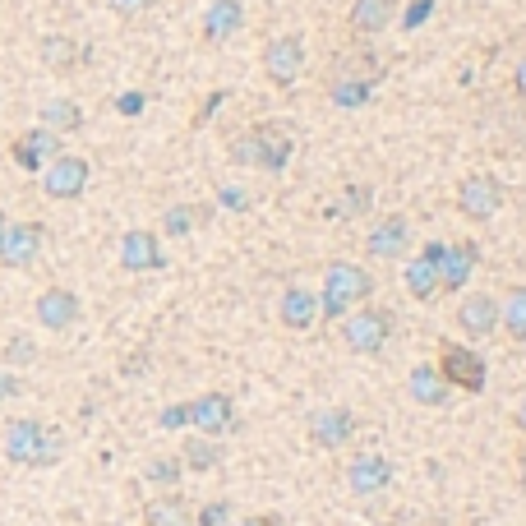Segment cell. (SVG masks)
<instances>
[{
    "mask_svg": "<svg viewBox=\"0 0 526 526\" xmlns=\"http://www.w3.org/2000/svg\"><path fill=\"white\" fill-rule=\"evenodd\" d=\"M42 245H47V227H42V222H5L0 263H5V268H33Z\"/></svg>",
    "mask_w": 526,
    "mask_h": 526,
    "instance_id": "10",
    "label": "cell"
},
{
    "mask_svg": "<svg viewBox=\"0 0 526 526\" xmlns=\"http://www.w3.org/2000/svg\"><path fill=\"white\" fill-rule=\"evenodd\" d=\"M120 268L125 273H157L167 268V254H162V240L148 227H130L120 236Z\"/></svg>",
    "mask_w": 526,
    "mask_h": 526,
    "instance_id": "12",
    "label": "cell"
},
{
    "mask_svg": "<svg viewBox=\"0 0 526 526\" xmlns=\"http://www.w3.org/2000/svg\"><path fill=\"white\" fill-rule=\"evenodd\" d=\"M116 111H120V116H139V111H144V93H125L116 102Z\"/></svg>",
    "mask_w": 526,
    "mask_h": 526,
    "instance_id": "40",
    "label": "cell"
},
{
    "mask_svg": "<svg viewBox=\"0 0 526 526\" xmlns=\"http://www.w3.org/2000/svg\"><path fill=\"white\" fill-rule=\"evenodd\" d=\"M291 162V134L277 125H254V167L263 171H282Z\"/></svg>",
    "mask_w": 526,
    "mask_h": 526,
    "instance_id": "23",
    "label": "cell"
},
{
    "mask_svg": "<svg viewBox=\"0 0 526 526\" xmlns=\"http://www.w3.org/2000/svg\"><path fill=\"white\" fill-rule=\"evenodd\" d=\"M480 268V245L476 240H453L443 245V259H439V291L448 296H462V287L471 282V273Z\"/></svg>",
    "mask_w": 526,
    "mask_h": 526,
    "instance_id": "13",
    "label": "cell"
},
{
    "mask_svg": "<svg viewBox=\"0 0 526 526\" xmlns=\"http://www.w3.org/2000/svg\"><path fill=\"white\" fill-rule=\"evenodd\" d=\"M217 194H222V204H227V208H240V213L250 208V199H245V190H236V185H222V190H217Z\"/></svg>",
    "mask_w": 526,
    "mask_h": 526,
    "instance_id": "39",
    "label": "cell"
},
{
    "mask_svg": "<svg viewBox=\"0 0 526 526\" xmlns=\"http://www.w3.org/2000/svg\"><path fill=\"white\" fill-rule=\"evenodd\" d=\"M356 430H360V420L351 416L347 407H328V411H314L310 416V443L314 448H347L351 439H356Z\"/></svg>",
    "mask_w": 526,
    "mask_h": 526,
    "instance_id": "15",
    "label": "cell"
},
{
    "mask_svg": "<svg viewBox=\"0 0 526 526\" xmlns=\"http://www.w3.org/2000/svg\"><path fill=\"white\" fill-rule=\"evenodd\" d=\"M157 425H162V430H185V425H190V402H171V407H162Z\"/></svg>",
    "mask_w": 526,
    "mask_h": 526,
    "instance_id": "34",
    "label": "cell"
},
{
    "mask_svg": "<svg viewBox=\"0 0 526 526\" xmlns=\"http://www.w3.org/2000/svg\"><path fill=\"white\" fill-rule=\"evenodd\" d=\"M5 457L14 467H56L65 457V439L51 425H42V420L19 416L5 425Z\"/></svg>",
    "mask_w": 526,
    "mask_h": 526,
    "instance_id": "1",
    "label": "cell"
},
{
    "mask_svg": "<svg viewBox=\"0 0 526 526\" xmlns=\"http://www.w3.org/2000/svg\"><path fill=\"white\" fill-rule=\"evenodd\" d=\"M347 485L351 494H360V499H370V494H383L388 485H393V462L383 453H356L347 467Z\"/></svg>",
    "mask_w": 526,
    "mask_h": 526,
    "instance_id": "16",
    "label": "cell"
},
{
    "mask_svg": "<svg viewBox=\"0 0 526 526\" xmlns=\"http://www.w3.org/2000/svg\"><path fill=\"white\" fill-rule=\"evenodd\" d=\"M374 296V273L360 263L333 259L323 268V291H319V314L323 319H342L351 314V305H365Z\"/></svg>",
    "mask_w": 526,
    "mask_h": 526,
    "instance_id": "2",
    "label": "cell"
},
{
    "mask_svg": "<svg viewBox=\"0 0 526 526\" xmlns=\"http://www.w3.org/2000/svg\"><path fill=\"white\" fill-rule=\"evenodd\" d=\"M277 319H282V328H291V333H305V328H314V319H319V296H314L310 287H287L277 296Z\"/></svg>",
    "mask_w": 526,
    "mask_h": 526,
    "instance_id": "18",
    "label": "cell"
},
{
    "mask_svg": "<svg viewBox=\"0 0 526 526\" xmlns=\"http://www.w3.org/2000/svg\"><path fill=\"white\" fill-rule=\"evenodd\" d=\"M457 323H462L467 337H490L494 328H499V300L485 296V291H471V296H462V305H457Z\"/></svg>",
    "mask_w": 526,
    "mask_h": 526,
    "instance_id": "19",
    "label": "cell"
},
{
    "mask_svg": "<svg viewBox=\"0 0 526 526\" xmlns=\"http://www.w3.org/2000/svg\"><path fill=\"white\" fill-rule=\"evenodd\" d=\"M37 125H47L51 134H74V130H84V107L74 97H51L37 111Z\"/></svg>",
    "mask_w": 526,
    "mask_h": 526,
    "instance_id": "26",
    "label": "cell"
},
{
    "mask_svg": "<svg viewBox=\"0 0 526 526\" xmlns=\"http://www.w3.org/2000/svg\"><path fill=\"white\" fill-rule=\"evenodd\" d=\"M407 393H411V402L416 407H448V397H453V388L443 383V374L434 370V365H411V374H407Z\"/></svg>",
    "mask_w": 526,
    "mask_h": 526,
    "instance_id": "24",
    "label": "cell"
},
{
    "mask_svg": "<svg viewBox=\"0 0 526 526\" xmlns=\"http://www.w3.org/2000/svg\"><path fill=\"white\" fill-rule=\"evenodd\" d=\"M439 259H443V240H425V250L411 254L407 268H402V282H407L411 300L430 305L439 296Z\"/></svg>",
    "mask_w": 526,
    "mask_h": 526,
    "instance_id": "11",
    "label": "cell"
},
{
    "mask_svg": "<svg viewBox=\"0 0 526 526\" xmlns=\"http://www.w3.org/2000/svg\"><path fill=\"white\" fill-rule=\"evenodd\" d=\"M342 342H347L351 356H379L388 347V337H393V314L383 310V305H356L351 314H342Z\"/></svg>",
    "mask_w": 526,
    "mask_h": 526,
    "instance_id": "3",
    "label": "cell"
},
{
    "mask_svg": "<svg viewBox=\"0 0 526 526\" xmlns=\"http://www.w3.org/2000/svg\"><path fill=\"white\" fill-rule=\"evenodd\" d=\"M190 425L194 434H208V439H227V434L240 430V416H236V402L231 393H204L190 402Z\"/></svg>",
    "mask_w": 526,
    "mask_h": 526,
    "instance_id": "8",
    "label": "cell"
},
{
    "mask_svg": "<svg viewBox=\"0 0 526 526\" xmlns=\"http://www.w3.org/2000/svg\"><path fill=\"white\" fill-rule=\"evenodd\" d=\"M263 74L268 84L291 88L305 74V37L300 33H277L268 47H263Z\"/></svg>",
    "mask_w": 526,
    "mask_h": 526,
    "instance_id": "7",
    "label": "cell"
},
{
    "mask_svg": "<svg viewBox=\"0 0 526 526\" xmlns=\"http://www.w3.org/2000/svg\"><path fill=\"white\" fill-rule=\"evenodd\" d=\"M180 467L194 471V476H208V471L222 467V443L208 439V434H190V439L180 443Z\"/></svg>",
    "mask_w": 526,
    "mask_h": 526,
    "instance_id": "25",
    "label": "cell"
},
{
    "mask_svg": "<svg viewBox=\"0 0 526 526\" xmlns=\"http://www.w3.org/2000/svg\"><path fill=\"white\" fill-rule=\"evenodd\" d=\"M56 153H65V148H60V134H51L47 125H33V130H24V134H19V139L10 144V157H14V162H19L24 171H42Z\"/></svg>",
    "mask_w": 526,
    "mask_h": 526,
    "instance_id": "17",
    "label": "cell"
},
{
    "mask_svg": "<svg viewBox=\"0 0 526 526\" xmlns=\"http://www.w3.org/2000/svg\"><path fill=\"white\" fill-rule=\"evenodd\" d=\"M430 10H434V0H416V5H411V14H407V28H416Z\"/></svg>",
    "mask_w": 526,
    "mask_h": 526,
    "instance_id": "43",
    "label": "cell"
},
{
    "mask_svg": "<svg viewBox=\"0 0 526 526\" xmlns=\"http://www.w3.org/2000/svg\"><path fill=\"white\" fill-rule=\"evenodd\" d=\"M347 24H351V33H360V37L388 33V24H397V0H351Z\"/></svg>",
    "mask_w": 526,
    "mask_h": 526,
    "instance_id": "20",
    "label": "cell"
},
{
    "mask_svg": "<svg viewBox=\"0 0 526 526\" xmlns=\"http://www.w3.org/2000/svg\"><path fill=\"white\" fill-rule=\"evenodd\" d=\"M5 360H10V365H28V360H37L33 337H10V347H5Z\"/></svg>",
    "mask_w": 526,
    "mask_h": 526,
    "instance_id": "35",
    "label": "cell"
},
{
    "mask_svg": "<svg viewBox=\"0 0 526 526\" xmlns=\"http://www.w3.org/2000/svg\"><path fill=\"white\" fill-rule=\"evenodd\" d=\"M513 93H517V97H522V102H526V56H522V60H517V65H513Z\"/></svg>",
    "mask_w": 526,
    "mask_h": 526,
    "instance_id": "42",
    "label": "cell"
},
{
    "mask_svg": "<svg viewBox=\"0 0 526 526\" xmlns=\"http://www.w3.org/2000/svg\"><path fill=\"white\" fill-rule=\"evenodd\" d=\"M411 240H416L411 217L407 213H388L365 231V254H370V259H407Z\"/></svg>",
    "mask_w": 526,
    "mask_h": 526,
    "instance_id": "9",
    "label": "cell"
},
{
    "mask_svg": "<svg viewBox=\"0 0 526 526\" xmlns=\"http://www.w3.org/2000/svg\"><path fill=\"white\" fill-rule=\"evenodd\" d=\"M213 217V208L208 204H171L167 217H162V227H167V236H190V231H199Z\"/></svg>",
    "mask_w": 526,
    "mask_h": 526,
    "instance_id": "29",
    "label": "cell"
},
{
    "mask_svg": "<svg viewBox=\"0 0 526 526\" xmlns=\"http://www.w3.org/2000/svg\"><path fill=\"white\" fill-rule=\"evenodd\" d=\"M513 425H517V434H526V397L517 402V411H513Z\"/></svg>",
    "mask_w": 526,
    "mask_h": 526,
    "instance_id": "44",
    "label": "cell"
},
{
    "mask_svg": "<svg viewBox=\"0 0 526 526\" xmlns=\"http://www.w3.org/2000/svg\"><path fill=\"white\" fill-rule=\"evenodd\" d=\"M227 517H231V503L227 499H213V503H204V508H199L194 526H227Z\"/></svg>",
    "mask_w": 526,
    "mask_h": 526,
    "instance_id": "33",
    "label": "cell"
},
{
    "mask_svg": "<svg viewBox=\"0 0 526 526\" xmlns=\"http://www.w3.org/2000/svg\"><path fill=\"white\" fill-rule=\"evenodd\" d=\"M153 0H107V10H116L120 19H130V14H144Z\"/></svg>",
    "mask_w": 526,
    "mask_h": 526,
    "instance_id": "37",
    "label": "cell"
},
{
    "mask_svg": "<svg viewBox=\"0 0 526 526\" xmlns=\"http://www.w3.org/2000/svg\"><path fill=\"white\" fill-rule=\"evenodd\" d=\"M37 176H42V194H47V199L70 204V199H79V194L88 190L93 167H88V157H79V153H56Z\"/></svg>",
    "mask_w": 526,
    "mask_h": 526,
    "instance_id": "4",
    "label": "cell"
},
{
    "mask_svg": "<svg viewBox=\"0 0 526 526\" xmlns=\"http://www.w3.org/2000/svg\"><path fill=\"white\" fill-rule=\"evenodd\" d=\"M499 323L513 342H526V282L508 287V296L499 300Z\"/></svg>",
    "mask_w": 526,
    "mask_h": 526,
    "instance_id": "28",
    "label": "cell"
},
{
    "mask_svg": "<svg viewBox=\"0 0 526 526\" xmlns=\"http://www.w3.org/2000/svg\"><path fill=\"white\" fill-rule=\"evenodd\" d=\"M144 526H194V513L180 494H157L144 508Z\"/></svg>",
    "mask_w": 526,
    "mask_h": 526,
    "instance_id": "27",
    "label": "cell"
},
{
    "mask_svg": "<svg viewBox=\"0 0 526 526\" xmlns=\"http://www.w3.org/2000/svg\"><path fill=\"white\" fill-rule=\"evenodd\" d=\"M236 526H282V517L277 513H254V517H240Z\"/></svg>",
    "mask_w": 526,
    "mask_h": 526,
    "instance_id": "41",
    "label": "cell"
},
{
    "mask_svg": "<svg viewBox=\"0 0 526 526\" xmlns=\"http://www.w3.org/2000/svg\"><path fill=\"white\" fill-rule=\"evenodd\" d=\"M499 208H503V180L494 171L462 176V185H457V213L467 217V222H490Z\"/></svg>",
    "mask_w": 526,
    "mask_h": 526,
    "instance_id": "6",
    "label": "cell"
},
{
    "mask_svg": "<svg viewBox=\"0 0 526 526\" xmlns=\"http://www.w3.org/2000/svg\"><path fill=\"white\" fill-rule=\"evenodd\" d=\"M231 162H240V167H254V130H245L240 139H231Z\"/></svg>",
    "mask_w": 526,
    "mask_h": 526,
    "instance_id": "36",
    "label": "cell"
},
{
    "mask_svg": "<svg viewBox=\"0 0 526 526\" xmlns=\"http://www.w3.org/2000/svg\"><path fill=\"white\" fill-rule=\"evenodd\" d=\"M33 314L47 333H65V328H74V323L84 319V300L74 296L70 287H47L42 296H37Z\"/></svg>",
    "mask_w": 526,
    "mask_h": 526,
    "instance_id": "14",
    "label": "cell"
},
{
    "mask_svg": "<svg viewBox=\"0 0 526 526\" xmlns=\"http://www.w3.org/2000/svg\"><path fill=\"white\" fill-rule=\"evenodd\" d=\"M0 240H5V217H0Z\"/></svg>",
    "mask_w": 526,
    "mask_h": 526,
    "instance_id": "45",
    "label": "cell"
},
{
    "mask_svg": "<svg viewBox=\"0 0 526 526\" xmlns=\"http://www.w3.org/2000/svg\"><path fill=\"white\" fill-rule=\"evenodd\" d=\"M328 93H333L337 107H365V102H370V93H374V79H360V74H351V79H337Z\"/></svg>",
    "mask_w": 526,
    "mask_h": 526,
    "instance_id": "30",
    "label": "cell"
},
{
    "mask_svg": "<svg viewBox=\"0 0 526 526\" xmlns=\"http://www.w3.org/2000/svg\"><path fill=\"white\" fill-rule=\"evenodd\" d=\"M240 24H245V5L240 0H213L204 10V24H199V33H204V42H231V37L240 33Z\"/></svg>",
    "mask_w": 526,
    "mask_h": 526,
    "instance_id": "22",
    "label": "cell"
},
{
    "mask_svg": "<svg viewBox=\"0 0 526 526\" xmlns=\"http://www.w3.org/2000/svg\"><path fill=\"white\" fill-rule=\"evenodd\" d=\"M434 370L443 374V383H448V388H462V393H471V397L485 393V379H490V370H485V356H480L476 347H462V342H448Z\"/></svg>",
    "mask_w": 526,
    "mask_h": 526,
    "instance_id": "5",
    "label": "cell"
},
{
    "mask_svg": "<svg viewBox=\"0 0 526 526\" xmlns=\"http://www.w3.org/2000/svg\"><path fill=\"white\" fill-rule=\"evenodd\" d=\"M37 60H42L51 74H74L88 60V51L65 33H47L42 42H37Z\"/></svg>",
    "mask_w": 526,
    "mask_h": 526,
    "instance_id": "21",
    "label": "cell"
},
{
    "mask_svg": "<svg viewBox=\"0 0 526 526\" xmlns=\"http://www.w3.org/2000/svg\"><path fill=\"white\" fill-rule=\"evenodd\" d=\"M19 393H24V383L14 379L10 370H0V402H14V397H19Z\"/></svg>",
    "mask_w": 526,
    "mask_h": 526,
    "instance_id": "38",
    "label": "cell"
},
{
    "mask_svg": "<svg viewBox=\"0 0 526 526\" xmlns=\"http://www.w3.org/2000/svg\"><path fill=\"white\" fill-rule=\"evenodd\" d=\"M180 457H153L144 467V480L148 485H157V490H176V480H180Z\"/></svg>",
    "mask_w": 526,
    "mask_h": 526,
    "instance_id": "31",
    "label": "cell"
},
{
    "mask_svg": "<svg viewBox=\"0 0 526 526\" xmlns=\"http://www.w3.org/2000/svg\"><path fill=\"white\" fill-rule=\"evenodd\" d=\"M370 208H374L370 185H347V190H342V217H365Z\"/></svg>",
    "mask_w": 526,
    "mask_h": 526,
    "instance_id": "32",
    "label": "cell"
}]
</instances>
